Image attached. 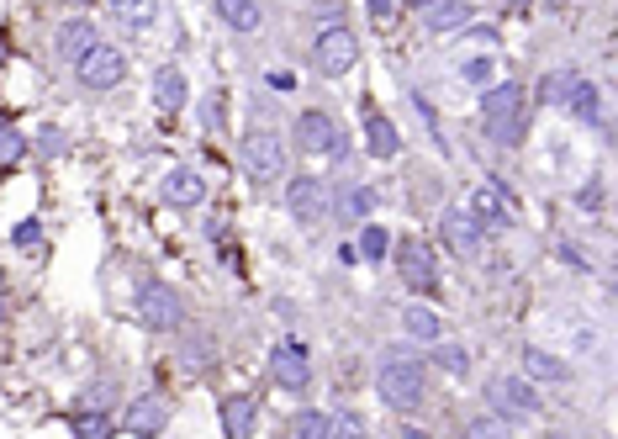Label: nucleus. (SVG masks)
<instances>
[{
  "instance_id": "obj_41",
  "label": "nucleus",
  "mask_w": 618,
  "mask_h": 439,
  "mask_svg": "<svg viewBox=\"0 0 618 439\" xmlns=\"http://www.w3.org/2000/svg\"><path fill=\"white\" fill-rule=\"evenodd\" d=\"M0 64H6V38H0Z\"/></svg>"
},
{
  "instance_id": "obj_10",
  "label": "nucleus",
  "mask_w": 618,
  "mask_h": 439,
  "mask_svg": "<svg viewBox=\"0 0 618 439\" xmlns=\"http://www.w3.org/2000/svg\"><path fill=\"white\" fill-rule=\"evenodd\" d=\"M397 265H402V281H407L412 291H434V286H439V270H434V254H428V244L407 239V244L397 249Z\"/></svg>"
},
{
  "instance_id": "obj_12",
  "label": "nucleus",
  "mask_w": 618,
  "mask_h": 439,
  "mask_svg": "<svg viewBox=\"0 0 618 439\" xmlns=\"http://www.w3.org/2000/svg\"><path fill=\"white\" fill-rule=\"evenodd\" d=\"M486 397H492L497 408H508V413H539V392L523 376H492Z\"/></svg>"
},
{
  "instance_id": "obj_17",
  "label": "nucleus",
  "mask_w": 618,
  "mask_h": 439,
  "mask_svg": "<svg viewBox=\"0 0 618 439\" xmlns=\"http://www.w3.org/2000/svg\"><path fill=\"white\" fill-rule=\"evenodd\" d=\"M254 418H259V402L254 397H222V434L228 439H249L254 434Z\"/></svg>"
},
{
  "instance_id": "obj_37",
  "label": "nucleus",
  "mask_w": 618,
  "mask_h": 439,
  "mask_svg": "<svg viewBox=\"0 0 618 439\" xmlns=\"http://www.w3.org/2000/svg\"><path fill=\"white\" fill-rule=\"evenodd\" d=\"M365 11L376 16V22H391V0H365Z\"/></svg>"
},
{
  "instance_id": "obj_21",
  "label": "nucleus",
  "mask_w": 618,
  "mask_h": 439,
  "mask_svg": "<svg viewBox=\"0 0 618 439\" xmlns=\"http://www.w3.org/2000/svg\"><path fill=\"white\" fill-rule=\"evenodd\" d=\"M111 16H117L122 27L143 32V27L159 22V0H111Z\"/></svg>"
},
{
  "instance_id": "obj_31",
  "label": "nucleus",
  "mask_w": 618,
  "mask_h": 439,
  "mask_svg": "<svg viewBox=\"0 0 618 439\" xmlns=\"http://www.w3.org/2000/svg\"><path fill=\"white\" fill-rule=\"evenodd\" d=\"M22 154H27V138L16 127H0V164H16Z\"/></svg>"
},
{
  "instance_id": "obj_16",
  "label": "nucleus",
  "mask_w": 618,
  "mask_h": 439,
  "mask_svg": "<svg viewBox=\"0 0 618 439\" xmlns=\"http://www.w3.org/2000/svg\"><path fill=\"white\" fill-rule=\"evenodd\" d=\"M471 217H476V223H481L486 233L513 223V212H508V201H502L497 186H476V196H471Z\"/></svg>"
},
{
  "instance_id": "obj_32",
  "label": "nucleus",
  "mask_w": 618,
  "mask_h": 439,
  "mask_svg": "<svg viewBox=\"0 0 618 439\" xmlns=\"http://www.w3.org/2000/svg\"><path fill=\"white\" fill-rule=\"evenodd\" d=\"M391 249V239H386V228H376V223H370L365 233H360V254H365V260H381V254Z\"/></svg>"
},
{
  "instance_id": "obj_39",
  "label": "nucleus",
  "mask_w": 618,
  "mask_h": 439,
  "mask_svg": "<svg viewBox=\"0 0 618 439\" xmlns=\"http://www.w3.org/2000/svg\"><path fill=\"white\" fill-rule=\"evenodd\" d=\"M407 6H412V11H423V6H428V0H407Z\"/></svg>"
},
{
  "instance_id": "obj_34",
  "label": "nucleus",
  "mask_w": 618,
  "mask_h": 439,
  "mask_svg": "<svg viewBox=\"0 0 618 439\" xmlns=\"http://www.w3.org/2000/svg\"><path fill=\"white\" fill-rule=\"evenodd\" d=\"M471 439H502L508 434V424H502V418H471V429H465Z\"/></svg>"
},
{
  "instance_id": "obj_29",
  "label": "nucleus",
  "mask_w": 618,
  "mask_h": 439,
  "mask_svg": "<svg viewBox=\"0 0 618 439\" xmlns=\"http://www.w3.org/2000/svg\"><path fill=\"white\" fill-rule=\"evenodd\" d=\"M434 365L449 371V376H465V371H471V355H465L460 344H434Z\"/></svg>"
},
{
  "instance_id": "obj_5",
  "label": "nucleus",
  "mask_w": 618,
  "mask_h": 439,
  "mask_svg": "<svg viewBox=\"0 0 618 439\" xmlns=\"http://www.w3.org/2000/svg\"><path fill=\"white\" fill-rule=\"evenodd\" d=\"M354 59H360V38H354L349 27L317 32V43H312V69H317V75L339 80V75H349V69H354Z\"/></svg>"
},
{
  "instance_id": "obj_15",
  "label": "nucleus",
  "mask_w": 618,
  "mask_h": 439,
  "mask_svg": "<svg viewBox=\"0 0 618 439\" xmlns=\"http://www.w3.org/2000/svg\"><path fill=\"white\" fill-rule=\"evenodd\" d=\"M423 27L428 32H465L471 27V0H428L423 6Z\"/></svg>"
},
{
  "instance_id": "obj_4",
  "label": "nucleus",
  "mask_w": 618,
  "mask_h": 439,
  "mask_svg": "<svg viewBox=\"0 0 618 439\" xmlns=\"http://www.w3.org/2000/svg\"><path fill=\"white\" fill-rule=\"evenodd\" d=\"M74 75H80V85H90V90H117L127 80V53L111 48V43H90L80 59H74Z\"/></svg>"
},
{
  "instance_id": "obj_23",
  "label": "nucleus",
  "mask_w": 618,
  "mask_h": 439,
  "mask_svg": "<svg viewBox=\"0 0 618 439\" xmlns=\"http://www.w3.org/2000/svg\"><path fill=\"white\" fill-rule=\"evenodd\" d=\"M154 101H159V112H180V106H185V75L175 64L154 75Z\"/></svg>"
},
{
  "instance_id": "obj_35",
  "label": "nucleus",
  "mask_w": 618,
  "mask_h": 439,
  "mask_svg": "<svg viewBox=\"0 0 618 439\" xmlns=\"http://www.w3.org/2000/svg\"><path fill=\"white\" fill-rule=\"evenodd\" d=\"M111 402V381H96V387H85V408H106Z\"/></svg>"
},
{
  "instance_id": "obj_20",
  "label": "nucleus",
  "mask_w": 618,
  "mask_h": 439,
  "mask_svg": "<svg viewBox=\"0 0 618 439\" xmlns=\"http://www.w3.org/2000/svg\"><path fill=\"white\" fill-rule=\"evenodd\" d=\"M90 43H96V32H90L85 16H74V22H64V27H59V43H53V48H59V59H64V64H74V59H80V53H85Z\"/></svg>"
},
{
  "instance_id": "obj_38",
  "label": "nucleus",
  "mask_w": 618,
  "mask_h": 439,
  "mask_svg": "<svg viewBox=\"0 0 618 439\" xmlns=\"http://www.w3.org/2000/svg\"><path fill=\"white\" fill-rule=\"evenodd\" d=\"M0 318H6V281H0Z\"/></svg>"
},
{
  "instance_id": "obj_25",
  "label": "nucleus",
  "mask_w": 618,
  "mask_h": 439,
  "mask_svg": "<svg viewBox=\"0 0 618 439\" xmlns=\"http://www.w3.org/2000/svg\"><path fill=\"white\" fill-rule=\"evenodd\" d=\"M597 101H603V96H597L592 80H576L571 96H566V106H571V112L582 117V122H597V117H603V106H597Z\"/></svg>"
},
{
  "instance_id": "obj_22",
  "label": "nucleus",
  "mask_w": 618,
  "mask_h": 439,
  "mask_svg": "<svg viewBox=\"0 0 618 439\" xmlns=\"http://www.w3.org/2000/svg\"><path fill=\"white\" fill-rule=\"evenodd\" d=\"M523 371H529L534 381H571V365L555 360L550 350H539V344H534V350H523Z\"/></svg>"
},
{
  "instance_id": "obj_8",
  "label": "nucleus",
  "mask_w": 618,
  "mask_h": 439,
  "mask_svg": "<svg viewBox=\"0 0 618 439\" xmlns=\"http://www.w3.org/2000/svg\"><path fill=\"white\" fill-rule=\"evenodd\" d=\"M291 138H296L302 154H333L339 149V122H333L328 112H302L296 127H291Z\"/></svg>"
},
{
  "instance_id": "obj_19",
  "label": "nucleus",
  "mask_w": 618,
  "mask_h": 439,
  "mask_svg": "<svg viewBox=\"0 0 618 439\" xmlns=\"http://www.w3.org/2000/svg\"><path fill=\"white\" fill-rule=\"evenodd\" d=\"M217 16H222L233 32H259V27H265V11H259V0H217Z\"/></svg>"
},
{
  "instance_id": "obj_26",
  "label": "nucleus",
  "mask_w": 618,
  "mask_h": 439,
  "mask_svg": "<svg viewBox=\"0 0 618 439\" xmlns=\"http://www.w3.org/2000/svg\"><path fill=\"white\" fill-rule=\"evenodd\" d=\"M571 85H576V75H571V69H555V75H545V80H539V101H550V106H566Z\"/></svg>"
},
{
  "instance_id": "obj_28",
  "label": "nucleus",
  "mask_w": 618,
  "mask_h": 439,
  "mask_svg": "<svg viewBox=\"0 0 618 439\" xmlns=\"http://www.w3.org/2000/svg\"><path fill=\"white\" fill-rule=\"evenodd\" d=\"M111 429H117V424H111L106 413H96V408H80V413H74V434H85V439H106Z\"/></svg>"
},
{
  "instance_id": "obj_36",
  "label": "nucleus",
  "mask_w": 618,
  "mask_h": 439,
  "mask_svg": "<svg viewBox=\"0 0 618 439\" xmlns=\"http://www.w3.org/2000/svg\"><path fill=\"white\" fill-rule=\"evenodd\" d=\"M465 80L486 85V80H492V64H486V59H471V64H465Z\"/></svg>"
},
{
  "instance_id": "obj_2",
  "label": "nucleus",
  "mask_w": 618,
  "mask_h": 439,
  "mask_svg": "<svg viewBox=\"0 0 618 439\" xmlns=\"http://www.w3.org/2000/svg\"><path fill=\"white\" fill-rule=\"evenodd\" d=\"M376 392H381L386 408L407 413V408H418V402H428V371L407 350H386L381 371H376Z\"/></svg>"
},
{
  "instance_id": "obj_3",
  "label": "nucleus",
  "mask_w": 618,
  "mask_h": 439,
  "mask_svg": "<svg viewBox=\"0 0 618 439\" xmlns=\"http://www.w3.org/2000/svg\"><path fill=\"white\" fill-rule=\"evenodd\" d=\"M238 159H243V170H249L259 186H270V180L286 175V138H280V133H265V127H254V133H243Z\"/></svg>"
},
{
  "instance_id": "obj_24",
  "label": "nucleus",
  "mask_w": 618,
  "mask_h": 439,
  "mask_svg": "<svg viewBox=\"0 0 618 439\" xmlns=\"http://www.w3.org/2000/svg\"><path fill=\"white\" fill-rule=\"evenodd\" d=\"M286 434H291V439H333V418L302 408V413H296L291 424H286Z\"/></svg>"
},
{
  "instance_id": "obj_27",
  "label": "nucleus",
  "mask_w": 618,
  "mask_h": 439,
  "mask_svg": "<svg viewBox=\"0 0 618 439\" xmlns=\"http://www.w3.org/2000/svg\"><path fill=\"white\" fill-rule=\"evenodd\" d=\"M402 328H407L412 339H439V318L428 313V307H407V313H402Z\"/></svg>"
},
{
  "instance_id": "obj_6",
  "label": "nucleus",
  "mask_w": 618,
  "mask_h": 439,
  "mask_svg": "<svg viewBox=\"0 0 618 439\" xmlns=\"http://www.w3.org/2000/svg\"><path fill=\"white\" fill-rule=\"evenodd\" d=\"M138 323H143V328H154V334H175V328L185 323V302H180V291L159 286V281H148V286L138 291Z\"/></svg>"
},
{
  "instance_id": "obj_11",
  "label": "nucleus",
  "mask_w": 618,
  "mask_h": 439,
  "mask_svg": "<svg viewBox=\"0 0 618 439\" xmlns=\"http://www.w3.org/2000/svg\"><path fill=\"white\" fill-rule=\"evenodd\" d=\"M270 371L280 387H291V392H307V381H312V365H307V350L302 344H275V355H270Z\"/></svg>"
},
{
  "instance_id": "obj_9",
  "label": "nucleus",
  "mask_w": 618,
  "mask_h": 439,
  "mask_svg": "<svg viewBox=\"0 0 618 439\" xmlns=\"http://www.w3.org/2000/svg\"><path fill=\"white\" fill-rule=\"evenodd\" d=\"M439 239H444V249H455V254H476L481 239H486V228H481L465 207H449V212L439 217Z\"/></svg>"
},
{
  "instance_id": "obj_30",
  "label": "nucleus",
  "mask_w": 618,
  "mask_h": 439,
  "mask_svg": "<svg viewBox=\"0 0 618 439\" xmlns=\"http://www.w3.org/2000/svg\"><path fill=\"white\" fill-rule=\"evenodd\" d=\"M376 212V191L370 186H354L349 196H344V217H354V223H360V217H370Z\"/></svg>"
},
{
  "instance_id": "obj_13",
  "label": "nucleus",
  "mask_w": 618,
  "mask_h": 439,
  "mask_svg": "<svg viewBox=\"0 0 618 439\" xmlns=\"http://www.w3.org/2000/svg\"><path fill=\"white\" fill-rule=\"evenodd\" d=\"M133 434H159L164 424H170V402H164L159 392H148V397H138L133 408H127V418H122Z\"/></svg>"
},
{
  "instance_id": "obj_1",
  "label": "nucleus",
  "mask_w": 618,
  "mask_h": 439,
  "mask_svg": "<svg viewBox=\"0 0 618 439\" xmlns=\"http://www.w3.org/2000/svg\"><path fill=\"white\" fill-rule=\"evenodd\" d=\"M481 127H486V138L502 143V149H518L523 133H529V90L523 85H492L481 96Z\"/></svg>"
},
{
  "instance_id": "obj_7",
  "label": "nucleus",
  "mask_w": 618,
  "mask_h": 439,
  "mask_svg": "<svg viewBox=\"0 0 618 439\" xmlns=\"http://www.w3.org/2000/svg\"><path fill=\"white\" fill-rule=\"evenodd\" d=\"M286 207H291V217L302 228H317L328 217V207H333V186H328V180H317V175H296L286 186Z\"/></svg>"
},
{
  "instance_id": "obj_14",
  "label": "nucleus",
  "mask_w": 618,
  "mask_h": 439,
  "mask_svg": "<svg viewBox=\"0 0 618 439\" xmlns=\"http://www.w3.org/2000/svg\"><path fill=\"white\" fill-rule=\"evenodd\" d=\"M159 196L170 201V207H201L206 180H201V170H170V175H164V186H159Z\"/></svg>"
},
{
  "instance_id": "obj_40",
  "label": "nucleus",
  "mask_w": 618,
  "mask_h": 439,
  "mask_svg": "<svg viewBox=\"0 0 618 439\" xmlns=\"http://www.w3.org/2000/svg\"><path fill=\"white\" fill-rule=\"evenodd\" d=\"M508 6H513V11H523V6H529V0H508Z\"/></svg>"
},
{
  "instance_id": "obj_18",
  "label": "nucleus",
  "mask_w": 618,
  "mask_h": 439,
  "mask_svg": "<svg viewBox=\"0 0 618 439\" xmlns=\"http://www.w3.org/2000/svg\"><path fill=\"white\" fill-rule=\"evenodd\" d=\"M365 149L376 154V159H391V154L402 149V143H397V127H391V122L376 112V106H365Z\"/></svg>"
},
{
  "instance_id": "obj_33",
  "label": "nucleus",
  "mask_w": 618,
  "mask_h": 439,
  "mask_svg": "<svg viewBox=\"0 0 618 439\" xmlns=\"http://www.w3.org/2000/svg\"><path fill=\"white\" fill-rule=\"evenodd\" d=\"M11 239H16V249H37V244H43V223H37V217H27V223H16Z\"/></svg>"
}]
</instances>
